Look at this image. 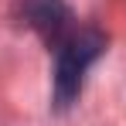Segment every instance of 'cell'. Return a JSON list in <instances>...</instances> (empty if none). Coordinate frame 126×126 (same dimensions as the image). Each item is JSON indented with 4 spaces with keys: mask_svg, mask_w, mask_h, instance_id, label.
I'll return each mask as SVG.
<instances>
[{
    "mask_svg": "<svg viewBox=\"0 0 126 126\" xmlns=\"http://www.w3.org/2000/svg\"><path fill=\"white\" fill-rule=\"evenodd\" d=\"M102 48H106L102 34H99V31H89V27H75L62 44H55V55H58L55 92H58V102H62V106L72 102V95H75L79 85H82L85 68L99 58Z\"/></svg>",
    "mask_w": 126,
    "mask_h": 126,
    "instance_id": "cell-1",
    "label": "cell"
},
{
    "mask_svg": "<svg viewBox=\"0 0 126 126\" xmlns=\"http://www.w3.org/2000/svg\"><path fill=\"white\" fill-rule=\"evenodd\" d=\"M24 14H27V21L44 34V41L51 44V48H55V44H62L65 38L75 31L72 10L65 7L62 0H27Z\"/></svg>",
    "mask_w": 126,
    "mask_h": 126,
    "instance_id": "cell-2",
    "label": "cell"
}]
</instances>
